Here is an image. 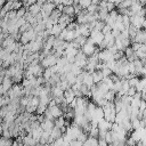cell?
Segmentation results:
<instances>
[{
  "label": "cell",
  "instance_id": "cell-7",
  "mask_svg": "<svg viewBox=\"0 0 146 146\" xmlns=\"http://www.w3.org/2000/svg\"><path fill=\"white\" fill-rule=\"evenodd\" d=\"M144 21H145V17H140V16H137V15L130 16V25L133 26L136 30H141Z\"/></svg>",
  "mask_w": 146,
  "mask_h": 146
},
{
  "label": "cell",
  "instance_id": "cell-18",
  "mask_svg": "<svg viewBox=\"0 0 146 146\" xmlns=\"http://www.w3.org/2000/svg\"><path fill=\"white\" fill-rule=\"evenodd\" d=\"M11 81H13V80H11L10 78H8V76L2 78V80H1V87H2V89H3L5 92H7V91L13 87Z\"/></svg>",
  "mask_w": 146,
  "mask_h": 146
},
{
  "label": "cell",
  "instance_id": "cell-28",
  "mask_svg": "<svg viewBox=\"0 0 146 146\" xmlns=\"http://www.w3.org/2000/svg\"><path fill=\"white\" fill-rule=\"evenodd\" d=\"M111 31H112V27H111L110 25L105 24L104 27H103V30H102V33H103V34H107V33H111Z\"/></svg>",
  "mask_w": 146,
  "mask_h": 146
},
{
  "label": "cell",
  "instance_id": "cell-10",
  "mask_svg": "<svg viewBox=\"0 0 146 146\" xmlns=\"http://www.w3.org/2000/svg\"><path fill=\"white\" fill-rule=\"evenodd\" d=\"M71 22H72V17H70V16H67V15H65V14H62L60 17L58 18V23H57V24L60 26L62 30H64V29L67 27V25H68Z\"/></svg>",
  "mask_w": 146,
  "mask_h": 146
},
{
  "label": "cell",
  "instance_id": "cell-15",
  "mask_svg": "<svg viewBox=\"0 0 146 146\" xmlns=\"http://www.w3.org/2000/svg\"><path fill=\"white\" fill-rule=\"evenodd\" d=\"M50 94H51V96H52L54 99L63 98V97H64V91H63L58 86H54V87H51Z\"/></svg>",
  "mask_w": 146,
  "mask_h": 146
},
{
  "label": "cell",
  "instance_id": "cell-26",
  "mask_svg": "<svg viewBox=\"0 0 146 146\" xmlns=\"http://www.w3.org/2000/svg\"><path fill=\"white\" fill-rule=\"evenodd\" d=\"M115 3H113V2H106V10L110 13V11H112V10H115Z\"/></svg>",
  "mask_w": 146,
  "mask_h": 146
},
{
  "label": "cell",
  "instance_id": "cell-8",
  "mask_svg": "<svg viewBox=\"0 0 146 146\" xmlns=\"http://www.w3.org/2000/svg\"><path fill=\"white\" fill-rule=\"evenodd\" d=\"M81 76H82V84H84L86 87H88L89 89H91V87L95 84L94 80H92V75L90 72L88 71H82L81 72Z\"/></svg>",
  "mask_w": 146,
  "mask_h": 146
},
{
  "label": "cell",
  "instance_id": "cell-27",
  "mask_svg": "<svg viewBox=\"0 0 146 146\" xmlns=\"http://www.w3.org/2000/svg\"><path fill=\"white\" fill-rule=\"evenodd\" d=\"M138 110H139V112H144L146 110V100H144V99L140 100L139 106H138Z\"/></svg>",
  "mask_w": 146,
  "mask_h": 146
},
{
  "label": "cell",
  "instance_id": "cell-13",
  "mask_svg": "<svg viewBox=\"0 0 146 146\" xmlns=\"http://www.w3.org/2000/svg\"><path fill=\"white\" fill-rule=\"evenodd\" d=\"M21 141H23V143H24L25 145H27V146H34V145L38 144V140H36L35 138H33L32 135H30V133L23 136V137L21 138Z\"/></svg>",
  "mask_w": 146,
  "mask_h": 146
},
{
  "label": "cell",
  "instance_id": "cell-5",
  "mask_svg": "<svg viewBox=\"0 0 146 146\" xmlns=\"http://www.w3.org/2000/svg\"><path fill=\"white\" fill-rule=\"evenodd\" d=\"M98 58H99V62L106 64L111 60H114V57H113V54L106 48V49H102L99 52H98Z\"/></svg>",
  "mask_w": 146,
  "mask_h": 146
},
{
  "label": "cell",
  "instance_id": "cell-12",
  "mask_svg": "<svg viewBox=\"0 0 146 146\" xmlns=\"http://www.w3.org/2000/svg\"><path fill=\"white\" fill-rule=\"evenodd\" d=\"M40 127H41V129H42L43 131H48V132H50L51 129L55 127V123H54V121H51V120L43 119V120L40 122Z\"/></svg>",
  "mask_w": 146,
  "mask_h": 146
},
{
  "label": "cell",
  "instance_id": "cell-32",
  "mask_svg": "<svg viewBox=\"0 0 146 146\" xmlns=\"http://www.w3.org/2000/svg\"><path fill=\"white\" fill-rule=\"evenodd\" d=\"M1 63H2V62H1V60H0V65H1Z\"/></svg>",
  "mask_w": 146,
  "mask_h": 146
},
{
  "label": "cell",
  "instance_id": "cell-25",
  "mask_svg": "<svg viewBox=\"0 0 146 146\" xmlns=\"http://www.w3.org/2000/svg\"><path fill=\"white\" fill-rule=\"evenodd\" d=\"M46 111H47V106L39 104V106L36 107V111H35V112H36V114H38V115H43Z\"/></svg>",
  "mask_w": 146,
  "mask_h": 146
},
{
  "label": "cell",
  "instance_id": "cell-19",
  "mask_svg": "<svg viewBox=\"0 0 146 146\" xmlns=\"http://www.w3.org/2000/svg\"><path fill=\"white\" fill-rule=\"evenodd\" d=\"M63 133H64V132H63L59 128L54 127V128L51 129V131H50V138H51L52 140H56V139L60 138V137L63 136Z\"/></svg>",
  "mask_w": 146,
  "mask_h": 146
},
{
  "label": "cell",
  "instance_id": "cell-9",
  "mask_svg": "<svg viewBox=\"0 0 146 146\" xmlns=\"http://www.w3.org/2000/svg\"><path fill=\"white\" fill-rule=\"evenodd\" d=\"M47 110H48V112L51 114V116H52L54 119H57V117L63 116V110H62V107H60L59 105L49 106V107H47Z\"/></svg>",
  "mask_w": 146,
  "mask_h": 146
},
{
  "label": "cell",
  "instance_id": "cell-6",
  "mask_svg": "<svg viewBox=\"0 0 146 146\" xmlns=\"http://www.w3.org/2000/svg\"><path fill=\"white\" fill-rule=\"evenodd\" d=\"M87 60H88V57L80 50V51L76 54L75 58H74V64H75L76 66H79L80 68H83V67H86V65H87Z\"/></svg>",
  "mask_w": 146,
  "mask_h": 146
},
{
  "label": "cell",
  "instance_id": "cell-31",
  "mask_svg": "<svg viewBox=\"0 0 146 146\" xmlns=\"http://www.w3.org/2000/svg\"><path fill=\"white\" fill-rule=\"evenodd\" d=\"M99 1H102V2H113V0H99Z\"/></svg>",
  "mask_w": 146,
  "mask_h": 146
},
{
  "label": "cell",
  "instance_id": "cell-24",
  "mask_svg": "<svg viewBox=\"0 0 146 146\" xmlns=\"http://www.w3.org/2000/svg\"><path fill=\"white\" fill-rule=\"evenodd\" d=\"M13 141L10 138H5V137H0V146H11Z\"/></svg>",
  "mask_w": 146,
  "mask_h": 146
},
{
  "label": "cell",
  "instance_id": "cell-11",
  "mask_svg": "<svg viewBox=\"0 0 146 146\" xmlns=\"http://www.w3.org/2000/svg\"><path fill=\"white\" fill-rule=\"evenodd\" d=\"M54 123H55V127L59 128V129H60L63 132H64V131H65V129L68 127V122L66 121V119H65L64 116H60V117L55 119Z\"/></svg>",
  "mask_w": 146,
  "mask_h": 146
},
{
  "label": "cell",
  "instance_id": "cell-23",
  "mask_svg": "<svg viewBox=\"0 0 146 146\" xmlns=\"http://www.w3.org/2000/svg\"><path fill=\"white\" fill-rule=\"evenodd\" d=\"M91 2H92V0H79L78 5H79L82 9H87V8L91 5Z\"/></svg>",
  "mask_w": 146,
  "mask_h": 146
},
{
  "label": "cell",
  "instance_id": "cell-17",
  "mask_svg": "<svg viewBox=\"0 0 146 146\" xmlns=\"http://www.w3.org/2000/svg\"><path fill=\"white\" fill-rule=\"evenodd\" d=\"M145 36H146L145 31H143V30H138L137 33H136V35H135V38L132 39V41H133V42H137V43H144V41H145Z\"/></svg>",
  "mask_w": 146,
  "mask_h": 146
},
{
  "label": "cell",
  "instance_id": "cell-16",
  "mask_svg": "<svg viewBox=\"0 0 146 146\" xmlns=\"http://www.w3.org/2000/svg\"><path fill=\"white\" fill-rule=\"evenodd\" d=\"M41 3H39V2H36V3H33V5H31V6H29V13L30 14H32L33 16H36V15H39L40 14V11H41Z\"/></svg>",
  "mask_w": 146,
  "mask_h": 146
},
{
  "label": "cell",
  "instance_id": "cell-3",
  "mask_svg": "<svg viewBox=\"0 0 146 146\" xmlns=\"http://www.w3.org/2000/svg\"><path fill=\"white\" fill-rule=\"evenodd\" d=\"M57 59H58V57H57L56 55H54V54H49V55L44 56L40 63H41V66H42L43 68H48V67H51V66L56 65Z\"/></svg>",
  "mask_w": 146,
  "mask_h": 146
},
{
  "label": "cell",
  "instance_id": "cell-30",
  "mask_svg": "<svg viewBox=\"0 0 146 146\" xmlns=\"http://www.w3.org/2000/svg\"><path fill=\"white\" fill-rule=\"evenodd\" d=\"M17 146H27V145H25L23 141H21V140H19V141H18V144H17Z\"/></svg>",
  "mask_w": 146,
  "mask_h": 146
},
{
  "label": "cell",
  "instance_id": "cell-21",
  "mask_svg": "<svg viewBox=\"0 0 146 146\" xmlns=\"http://www.w3.org/2000/svg\"><path fill=\"white\" fill-rule=\"evenodd\" d=\"M116 98V92L114 90H108L105 95H104V99L106 102H114Z\"/></svg>",
  "mask_w": 146,
  "mask_h": 146
},
{
  "label": "cell",
  "instance_id": "cell-29",
  "mask_svg": "<svg viewBox=\"0 0 146 146\" xmlns=\"http://www.w3.org/2000/svg\"><path fill=\"white\" fill-rule=\"evenodd\" d=\"M136 92H137L136 88H133V87H130V88H129V90L127 91V95H128V96H130V97H133Z\"/></svg>",
  "mask_w": 146,
  "mask_h": 146
},
{
  "label": "cell",
  "instance_id": "cell-22",
  "mask_svg": "<svg viewBox=\"0 0 146 146\" xmlns=\"http://www.w3.org/2000/svg\"><path fill=\"white\" fill-rule=\"evenodd\" d=\"M62 14H65V15H67L70 17H73L75 15V13H74V6H64Z\"/></svg>",
  "mask_w": 146,
  "mask_h": 146
},
{
  "label": "cell",
  "instance_id": "cell-1",
  "mask_svg": "<svg viewBox=\"0 0 146 146\" xmlns=\"http://www.w3.org/2000/svg\"><path fill=\"white\" fill-rule=\"evenodd\" d=\"M102 110L104 112V119L110 121V122H114L115 116H116V111H115V106L113 102H106L103 106Z\"/></svg>",
  "mask_w": 146,
  "mask_h": 146
},
{
  "label": "cell",
  "instance_id": "cell-2",
  "mask_svg": "<svg viewBox=\"0 0 146 146\" xmlns=\"http://www.w3.org/2000/svg\"><path fill=\"white\" fill-rule=\"evenodd\" d=\"M104 40V34L102 33V31H97V30H91L90 31V35L87 39L88 42L95 44V46H99Z\"/></svg>",
  "mask_w": 146,
  "mask_h": 146
},
{
  "label": "cell",
  "instance_id": "cell-14",
  "mask_svg": "<svg viewBox=\"0 0 146 146\" xmlns=\"http://www.w3.org/2000/svg\"><path fill=\"white\" fill-rule=\"evenodd\" d=\"M75 98H76V96H75L74 91H73L71 88L64 91V99H65V102H66L68 105H70L72 102H74V100H75Z\"/></svg>",
  "mask_w": 146,
  "mask_h": 146
},
{
  "label": "cell",
  "instance_id": "cell-20",
  "mask_svg": "<svg viewBox=\"0 0 146 146\" xmlns=\"http://www.w3.org/2000/svg\"><path fill=\"white\" fill-rule=\"evenodd\" d=\"M91 75H92V80H94V83L95 84L102 82V80L104 79V75H103V73L99 70H96V71L91 72Z\"/></svg>",
  "mask_w": 146,
  "mask_h": 146
},
{
  "label": "cell",
  "instance_id": "cell-4",
  "mask_svg": "<svg viewBox=\"0 0 146 146\" xmlns=\"http://www.w3.org/2000/svg\"><path fill=\"white\" fill-rule=\"evenodd\" d=\"M80 50L87 56V57H90V56H92L94 54H96V52H98V49H97V47L95 46V44H92V43H90V42H86L81 48H80Z\"/></svg>",
  "mask_w": 146,
  "mask_h": 146
}]
</instances>
